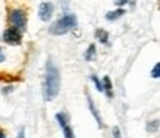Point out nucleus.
Returning <instances> with one entry per match:
<instances>
[{"label":"nucleus","mask_w":160,"mask_h":138,"mask_svg":"<svg viewBox=\"0 0 160 138\" xmlns=\"http://www.w3.org/2000/svg\"><path fill=\"white\" fill-rule=\"evenodd\" d=\"M59 86H61L59 70L52 64V61H48L45 76V89H43V97L46 101H51L57 97L59 94Z\"/></svg>","instance_id":"f257e3e1"},{"label":"nucleus","mask_w":160,"mask_h":138,"mask_svg":"<svg viewBox=\"0 0 160 138\" xmlns=\"http://www.w3.org/2000/svg\"><path fill=\"white\" fill-rule=\"evenodd\" d=\"M76 27H77V17L74 13H65L64 17H61L58 21L52 24L49 31L55 36H61L68 33L70 30L76 28Z\"/></svg>","instance_id":"f03ea898"},{"label":"nucleus","mask_w":160,"mask_h":138,"mask_svg":"<svg viewBox=\"0 0 160 138\" xmlns=\"http://www.w3.org/2000/svg\"><path fill=\"white\" fill-rule=\"evenodd\" d=\"M9 21L13 28H17L18 31H24L27 27V13L22 9H13L9 13Z\"/></svg>","instance_id":"7ed1b4c3"},{"label":"nucleus","mask_w":160,"mask_h":138,"mask_svg":"<svg viewBox=\"0 0 160 138\" xmlns=\"http://www.w3.org/2000/svg\"><path fill=\"white\" fill-rule=\"evenodd\" d=\"M3 40L8 43V45H12V46H17V45H21L22 42V36H21V31H18L17 28H8L3 33Z\"/></svg>","instance_id":"20e7f679"},{"label":"nucleus","mask_w":160,"mask_h":138,"mask_svg":"<svg viewBox=\"0 0 160 138\" xmlns=\"http://www.w3.org/2000/svg\"><path fill=\"white\" fill-rule=\"evenodd\" d=\"M52 13H53V5L49 3V2H46V3H42L39 8V17L42 21H48V19H51Z\"/></svg>","instance_id":"39448f33"},{"label":"nucleus","mask_w":160,"mask_h":138,"mask_svg":"<svg viewBox=\"0 0 160 138\" xmlns=\"http://www.w3.org/2000/svg\"><path fill=\"white\" fill-rule=\"evenodd\" d=\"M86 98H88V105H89V109H91V113L93 115L95 120L98 122V126L102 128V126H104L102 119H101V116H99V113H98V110H97V105L93 104V101H92V98L89 97V94H88V92H86Z\"/></svg>","instance_id":"423d86ee"},{"label":"nucleus","mask_w":160,"mask_h":138,"mask_svg":"<svg viewBox=\"0 0 160 138\" xmlns=\"http://www.w3.org/2000/svg\"><path fill=\"white\" fill-rule=\"evenodd\" d=\"M102 91L105 89V94H107V97L108 98H113V83H111V79H110L108 76H104L102 79Z\"/></svg>","instance_id":"0eeeda50"},{"label":"nucleus","mask_w":160,"mask_h":138,"mask_svg":"<svg viewBox=\"0 0 160 138\" xmlns=\"http://www.w3.org/2000/svg\"><path fill=\"white\" fill-rule=\"evenodd\" d=\"M126 13V11L123 8H119V9H116V11H111V12H107V15L105 18L108 19V21H116V19H119L120 17H123Z\"/></svg>","instance_id":"6e6552de"},{"label":"nucleus","mask_w":160,"mask_h":138,"mask_svg":"<svg viewBox=\"0 0 160 138\" xmlns=\"http://www.w3.org/2000/svg\"><path fill=\"white\" fill-rule=\"evenodd\" d=\"M95 37H97V40L99 42V43H107V42H108V33L104 28H98L97 31H95Z\"/></svg>","instance_id":"1a4fd4ad"},{"label":"nucleus","mask_w":160,"mask_h":138,"mask_svg":"<svg viewBox=\"0 0 160 138\" xmlns=\"http://www.w3.org/2000/svg\"><path fill=\"white\" fill-rule=\"evenodd\" d=\"M95 55H97V46L92 43V45H89V48H88V51L85 54V59L86 61H93Z\"/></svg>","instance_id":"9d476101"},{"label":"nucleus","mask_w":160,"mask_h":138,"mask_svg":"<svg viewBox=\"0 0 160 138\" xmlns=\"http://www.w3.org/2000/svg\"><path fill=\"white\" fill-rule=\"evenodd\" d=\"M62 128V131H64V137L65 138H74V132H73V129H71V126H70L68 123L67 125H64Z\"/></svg>","instance_id":"9b49d317"},{"label":"nucleus","mask_w":160,"mask_h":138,"mask_svg":"<svg viewBox=\"0 0 160 138\" xmlns=\"http://www.w3.org/2000/svg\"><path fill=\"white\" fill-rule=\"evenodd\" d=\"M135 2L137 0H114V5L122 8V6H125V5H135Z\"/></svg>","instance_id":"f8f14e48"},{"label":"nucleus","mask_w":160,"mask_h":138,"mask_svg":"<svg viewBox=\"0 0 160 138\" xmlns=\"http://www.w3.org/2000/svg\"><path fill=\"white\" fill-rule=\"evenodd\" d=\"M151 77H154V79H159L160 77V64H154V67L151 70Z\"/></svg>","instance_id":"ddd939ff"},{"label":"nucleus","mask_w":160,"mask_h":138,"mask_svg":"<svg viewBox=\"0 0 160 138\" xmlns=\"http://www.w3.org/2000/svg\"><path fill=\"white\" fill-rule=\"evenodd\" d=\"M91 79H92V82L95 83V86H97V91H99V92H102V85H101V82H99V79H98L95 74H92L91 76Z\"/></svg>","instance_id":"4468645a"},{"label":"nucleus","mask_w":160,"mask_h":138,"mask_svg":"<svg viewBox=\"0 0 160 138\" xmlns=\"http://www.w3.org/2000/svg\"><path fill=\"white\" fill-rule=\"evenodd\" d=\"M147 129H148L150 132H151V131H156V129H157V120L148 122V126H147Z\"/></svg>","instance_id":"2eb2a0df"},{"label":"nucleus","mask_w":160,"mask_h":138,"mask_svg":"<svg viewBox=\"0 0 160 138\" xmlns=\"http://www.w3.org/2000/svg\"><path fill=\"white\" fill-rule=\"evenodd\" d=\"M113 138H122V134H120V129L117 126L113 128Z\"/></svg>","instance_id":"dca6fc26"},{"label":"nucleus","mask_w":160,"mask_h":138,"mask_svg":"<svg viewBox=\"0 0 160 138\" xmlns=\"http://www.w3.org/2000/svg\"><path fill=\"white\" fill-rule=\"evenodd\" d=\"M6 59V57H5V52H3V49L0 48V63H3Z\"/></svg>","instance_id":"f3484780"},{"label":"nucleus","mask_w":160,"mask_h":138,"mask_svg":"<svg viewBox=\"0 0 160 138\" xmlns=\"http://www.w3.org/2000/svg\"><path fill=\"white\" fill-rule=\"evenodd\" d=\"M9 91H13V86H6V89H3V94H5V95H6V94H8V92H9Z\"/></svg>","instance_id":"a211bd4d"},{"label":"nucleus","mask_w":160,"mask_h":138,"mask_svg":"<svg viewBox=\"0 0 160 138\" xmlns=\"http://www.w3.org/2000/svg\"><path fill=\"white\" fill-rule=\"evenodd\" d=\"M17 138H25V131H19V134H18V137Z\"/></svg>","instance_id":"6ab92c4d"},{"label":"nucleus","mask_w":160,"mask_h":138,"mask_svg":"<svg viewBox=\"0 0 160 138\" xmlns=\"http://www.w3.org/2000/svg\"><path fill=\"white\" fill-rule=\"evenodd\" d=\"M0 138H6V132L2 129V128H0Z\"/></svg>","instance_id":"aec40b11"}]
</instances>
